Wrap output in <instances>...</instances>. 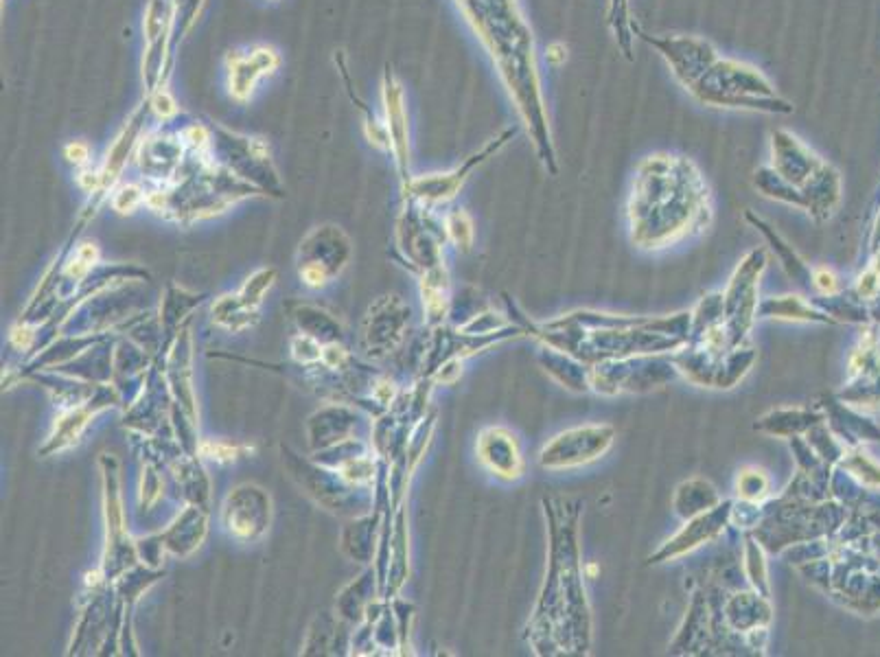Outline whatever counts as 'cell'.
Masks as SVG:
<instances>
[{
    "instance_id": "8fae6325",
    "label": "cell",
    "mask_w": 880,
    "mask_h": 657,
    "mask_svg": "<svg viewBox=\"0 0 880 657\" xmlns=\"http://www.w3.org/2000/svg\"><path fill=\"white\" fill-rule=\"evenodd\" d=\"M537 360L543 371L552 379H557L567 390H574V393H589L592 390V366L578 360L572 353L543 344Z\"/></svg>"
},
{
    "instance_id": "ac0fdd59",
    "label": "cell",
    "mask_w": 880,
    "mask_h": 657,
    "mask_svg": "<svg viewBox=\"0 0 880 657\" xmlns=\"http://www.w3.org/2000/svg\"><path fill=\"white\" fill-rule=\"evenodd\" d=\"M734 491L738 495V500L762 504L771 495V478L767 476V471L760 467L754 465L743 467L736 476Z\"/></svg>"
},
{
    "instance_id": "7c38bea8",
    "label": "cell",
    "mask_w": 880,
    "mask_h": 657,
    "mask_svg": "<svg viewBox=\"0 0 880 657\" xmlns=\"http://www.w3.org/2000/svg\"><path fill=\"white\" fill-rule=\"evenodd\" d=\"M758 318L786 320V322H819V325H830V322H835L826 311H821L815 303H810L804 296L797 294L762 298L758 305Z\"/></svg>"
},
{
    "instance_id": "5b68a950",
    "label": "cell",
    "mask_w": 880,
    "mask_h": 657,
    "mask_svg": "<svg viewBox=\"0 0 880 657\" xmlns=\"http://www.w3.org/2000/svg\"><path fill=\"white\" fill-rule=\"evenodd\" d=\"M767 250L756 248L751 250L745 259L738 263L732 279H729L725 292H723V305H725V320L723 331L729 342V349L740 347L745 344L747 333L751 331V325L758 318V305H760V279L764 270H767Z\"/></svg>"
},
{
    "instance_id": "d6986e66",
    "label": "cell",
    "mask_w": 880,
    "mask_h": 657,
    "mask_svg": "<svg viewBox=\"0 0 880 657\" xmlns=\"http://www.w3.org/2000/svg\"><path fill=\"white\" fill-rule=\"evenodd\" d=\"M447 226H449V235H451V239L456 241V246L462 248V250H469L471 239H473L471 219H469L465 213H460V211H458V213H454V215H449Z\"/></svg>"
},
{
    "instance_id": "7a4b0ae2",
    "label": "cell",
    "mask_w": 880,
    "mask_h": 657,
    "mask_svg": "<svg viewBox=\"0 0 880 657\" xmlns=\"http://www.w3.org/2000/svg\"><path fill=\"white\" fill-rule=\"evenodd\" d=\"M710 191L699 169L681 156L657 154L642 160L629 198L633 244L659 250L708 226Z\"/></svg>"
},
{
    "instance_id": "8992f818",
    "label": "cell",
    "mask_w": 880,
    "mask_h": 657,
    "mask_svg": "<svg viewBox=\"0 0 880 657\" xmlns=\"http://www.w3.org/2000/svg\"><path fill=\"white\" fill-rule=\"evenodd\" d=\"M616 443V428L607 423L581 425L557 434L541 447L539 465L548 471L578 469L596 463Z\"/></svg>"
},
{
    "instance_id": "ffe728a7",
    "label": "cell",
    "mask_w": 880,
    "mask_h": 657,
    "mask_svg": "<svg viewBox=\"0 0 880 657\" xmlns=\"http://www.w3.org/2000/svg\"><path fill=\"white\" fill-rule=\"evenodd\" d=\"M810 287H813L819 296H835L839 294V279L835 276V272L828 268H815L813 279H810Z\"/></svg>"
},
{
    "instance_id": "3957f363",
    "label": "cell",
    "mask_w": 880,
    "mask_h": 657,
    "mask_svg": "<svg viewBox=\"0 0 880 657\" xmlns=\"http://www.w3.org/2000/svg\"><path fill=\"white\" fill-rule=\"evenodd\" d=\"M690 90L710 106L791 112L789 103L773 95L769 82L756 68L738 62H716L710 73L697 79Z\"/></svg>"
},
{
    "instance_id": "5bb4252c",
    "label": "cell",
    "mask_w": 880,
    "mask_h": 657,
    "mask_svg": "<svg viewBox=\"0 0 880 657\" xmlns=\"http://www.w3.org/2000/svg\"><path fill=\"white\" fill-rule=\"evenodd\" d=\"M721 504V495L714 484L705 478H690L681 482L673 495V509L681 520H690Z\"/></svg>"
},
{
    "instance_id": "e0dca14e",
    "label": "cell",
    "mask_w": 880,
    "mask_h": 657,
    "mask_svg": "<svg viewBox=\"0 0 880 657\" xmlns=\"http://www.w3.org/2000/svg\"><path fill=\"white\" fill-rule=\"evenodd\" d=\"M743 568H745V576L751 585V590H756L762 596H771V587H769V568H767V559H764V550L760 541H756L754 537L745 539L743 546Z\"/></svg>"
},
{
    "instance_id": "4fadbf2b",
    "label": "cell",
    "mask_w": 880,
    "mask_h": 657,
    "mask_svg": "<svg viewBox=\"0 0 880 657\" xmlns=\"http://www.w3.org/2000/svg\"><path fill=\"white\" fill-rule=\"evenodd\" d=\"M819 421H824V417L810 408H778L760 417L754 428L769 436L793 438L806 434Z\"/></svg>"
},
{
    "instance_id": "ba28073f",
    "label": "cell",
    "mask_w": 880,
    "mask_h": 657,
    "mask_svg": "<svg viewBox=\"0 0 880 657\" xmlns=\"http://www.w3.org/2000/svg\"><path fill=\"white\" fill-rule=\"evenodd\" d=\"M478 458L495 478L515 482L526 474L517 436L506 428H486L478 438Z\"/></svg>"
},
{
    "instance_id": "9a60e30c",
    "label": "cell",
    "mask_w": 880,
    "mask_h": 657,
    "mask_svg": "<svg viewBox=\"0 0 880 657\" xmlns=\"http://www.w3.org/2000/svg\"><path fill=\"white\" fill-rule=\"evenodd\" d=\"M751 219H754V217H751ZM754 224H756V228H760V233L769 239V244H771V248H773L775 255H778L780 265L784 268V272L789 274L791 279H793L797 285L808 287V290H810V279H813V268H810V265H808L800 255H797V252L793 250V246L786 244V241H784L778 233H773L771 226L764 224L762 219H754Z\"/></svg>"
},
{
    "instance_id": "6da1fadb",
    "label": "cell",
    "mask_w": 880,
    "mask_h": 657,
    "mask_svg": "<svg viewBox=\"0 0 880 657\" xmlns=\"http://www.w3.org/2000/svg\"><path fill=\"white\" fill-rule=\"evenodd\" d=\"M581 502L543 498L548 524V572L539 601L526 627V640L537 655H583L592 647L578 522Z\"/></svg>"
},
{
    "instance_id": "52a82bcc",
    "label": "cell",
    "mask_w": 880,
    "mask_h": 657,
    "mask_svg": "<svg viewBox=\"0 0 880 657\" xmlns=\"http://www.w3.org/2000/svg\"><path fill=\"white\" fill-rule=\"evenodd\" d=\"M732 506H734V502L721 500V504H716L714 509L705 511L697 517H690V520H686V524H683L662 548L648 557V561H646L648 566L679 559L683 555H688V552H694L697 548H701L703 544H710V541H714L719 535H723V530L732 524Z\"/></svg>"
},
{
    "instance_id": "277c9868",
    "label": "cell",
    "mask_w": 880,
    "mask_h": 657,
    "mask_svg": "<svg viewBox=\"0 0 880 657\" xmlns=\"http://www.w3.org/2000/svg\"><path fill=\"white\" fill-rule=\"evenodd\" d=\"M679 377L673 353H646L592 364V390L598 395H642Z\"/></svg>"
},
{
    "instance_id": "30bf717a",
    "label": "cell",
    "mask_w": 880,
    "mask_h": 657,
    "mask_svg": "<svg viewBox=\"0 0 880 657\" xmlns=\"http://www.w3.org/2000/svg\"><path fill=\"white\" fill-rule=\"evenodd\" d=\"M771 614L773 609L769 603V596H762L756 590L736 592L723 603L725 625L729 627V631L743 633L745 638L751 631L769 627Z\"/></svg>"
},
{
    "instance_id": "2e32d148",
    "label": "cell",
    "mask_w": 880,
    "mask_h": 657,
    "mask_svg": "<svg viewBox=\"0 0 880 657\" xmlns=\"http://www.w3.org/2000/svg\"><path fill=\"white\" fill-rule=\"evenodd\" d=\"M756 360H758L756 349L745 347V344H740V347L729 349V351L721 357L719 368H716L714 388H719V390H729V388L738 386V384L743 382V379L747 377V373L751 371V368H754Z\"/></svg>"
},
{
    "instance_id": "9c48e42d",
    "label": "cell",
    "mask_w": 880,
    "mask_h": 657,
    "mask_svg": "<svg viewBox=\"0 0 880 657\" xmlns=\"http://www.w3.org/2000/svg\"><path fill=\"white\" fill-rule=\"evenodd\" d=\"M819 167L821 163L817 156L810 154V149H806L795 136L789 132L773 134V171L793 189L800 191L817 174Z\"/></svg>"
}]
</instances>
